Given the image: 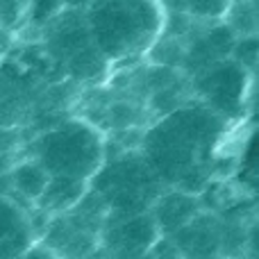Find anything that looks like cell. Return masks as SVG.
Segmentation results:
<instances>
[{
	"instance_id": "7c38bea8",
	"label": "cell",
	"mask_w": 259,
	"mask_h": 259,
	"mask_svg": "<svg viewBox=\"0 0 259 259\" xmlns=\"http://www.w3.org/2000/svg\"><path fill=\"white\" fill-rule=\"evenodd\" d=\"M66 7L64 0H25V14L34 25H48Z\"/></svg>"
},
{
	"instance_id": "3957f363",
	"label": "cell",
	"mask_w": 259,
	"mask_h": 259,
	"mask_svg": "<svg viewBox=\"0 0 259 259\" xmlns=\"http://www.w3.org/2000/svg\"><path fill=\"white\" fill-rule=\"evenodd\" d=\"M252 73L243 71L232 59H219L207 68L191 75V89L209 112L223 123H232L243 116L250 100Z\"/></svg>"
},
{
	"instance_id": "52a82bcc",
	"label": "cell",
	"mask_w": 259,
	"mask_h": 259,
	"mask_svg": "<svg viewBox=\"0 0 259 259\" xmlns=\"http://www.w3.org/2000/svg\"><path fill=\"white\" fill-rule=\"evenodd\" d=\"M87 191H89V182H80V180H71V178H55V175H50L44 193H41V198L34 202V205L39 207L41 211L62 216V214H68V211L84 198Z\"/></svg>"
},
{
	"instance_id": "5b68a950",
	"label": "cell",
	"mask_w": 259,
	"mask_h": 259,
	"mask_svg": "<svg viewBox=\"0 0 259 259\" xmlns=\"http://www.w3.org/2000/svg\"><path fill=\"white\" fill-rule=\"evenodd\" d=\"M114 248H116L118 257L125 259H143L150 255V250L155 248L157 239L161 237L157 223L150 214H134L125 216L121 223L114 228Z\"/></svg>"
},
{
	"instance_id": "9c48e42d",
	"label": "cell",
	"mask_w": 259,
	"mask_h": 259,
	"mask_svg": "<svg viewBox=\"0 0 259 259\" xmlns=\"http://www.w3.org/2000/svg\"><path fill=\"white\" fill-rule=\"evenodd\" d=\"M112 64L96 50L94 44H87L84 48H80L77 53H73L66 59V71L73 80L77 82H94L96 77H103L109 73Z\"/></svg>"
},
{
	"instance_id": "8fae6325",
	"label": "cell",
	"mask_w": 259,
	"mask_h": 259,
	"mask_svg": "<svg viewBox=\"0 0 259 259\" xmlns=\"http://www.w3.org/2000/svg\"><path fill=\"white\" fill-rule=\"evenodd\" d=\"M230 59L248 73H255L257 64V34L252 36H237L234 46L230 50Z\"/></svg>"
},
{
	"instance_id": "8992f818",
	"label": "cell",
	"mask_w": 259,
	"mask_h": 259,
	"mask_svg": "<svg viewBox=\"0 0 259 259\" xmlns=\"http://www.w3.org/2000/svg\"><path fill=\"white\" fill-rule=\"evenodd\" d=\"M198 214H200L198 198L193 193L180 191V189L159 193L155 198V202L150 205V216L155 219L159 234H175L189 221L196 219Z\"/></svg>"
},
{
	"instance_id": "6da1fadb",
	"label": "cell",
	"mask_w": 259,
	"mask_h": 259,
	"mask_svg": "<svg viewBox=\"0 0 259 259\" xmlns=\"http://www.w3.org/2000/svg\"><path fill=\"white\" fill-rule=\"evenodd\" d=\"M89 39L109 64L146 55L164 27L159 0H89Z\"/></svg>"
},
{
	"instance_id": "30bf717a",
	"label": "cell",
	"mask_w": 259,
	"mask_h": 259,
	"mask_svg": "<svg viewBox=\"0 0 259 259\" xmlns=\"http://www.w3.org/2000/svg\"><path fill=\"white\" fill-rule=\"evenodd\" d=\"M221 21L230 27L234 36L257 34V3L255 0H230Z\"/></svg>"
},
{
	"instance_id": "4fadbf2b",
	"label": "cell",
	"mask_w": 259,
	"mask_h": 259,
	"mask_svg": "<svg viewBox=\"0 0 259 259\" xmlns=\"http://www.w3.org/2000/svg\"><path fill=\"white\" fill-rule=\"evenodd\" d=\"M18 259H62L57 255V252H53L48 246H44V243H32L30 248H27L25 252H23Z\"/></svg>"
},
{
	"instance_id": "277c9868",
	"label": "cell",
	"mask_w": 259,
	"mask_h": 259,
	"mask_svg": "<svg viewBox=\"0 0 259 259\" xmlns=\"http://www.w3.org/2000/svg\"><path fill=\"white\" fill-rule=\"evenodd\" d=\"M32 243H36V232L27 209L0 196V259H18Z\"/></svg>"
},
{
	"instance_id": "7a4b0ae2",
	"label": "cell",
	"mask_w": 259,
	"mask_h": 259,
	"mask_svg": "<svg viewBox=\"0 0 259 259\" xmlns=\"http://www.w3.org/2000/svg\"><path fill=\"white\" fill-rule=\"evenodd\" d=\"M30 157L39 161L48 175L91 182L107 161V143L94 123L66 118L34 139Z\"/></svg>"
},
{
	"instance_id": "ba28073f",
	"label": "cell",
	"mask_w": 259,
	"mask_h": 259,
	"mask_svg": "<svg viewBox=\"0 0 259 259\" xmlns=\"http://www.w3.org/2000/svg\"><path fill=\"white\" fill-rule=\"evenodd\" d=\"M50 175L44 166L36 159L27 157V159L14 164V168L9 170V182H12V193L14 200H23L25 205H34L41 198L46 184H48Z\"/></svg>"
}]
</instances>
